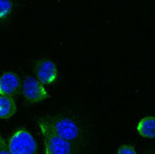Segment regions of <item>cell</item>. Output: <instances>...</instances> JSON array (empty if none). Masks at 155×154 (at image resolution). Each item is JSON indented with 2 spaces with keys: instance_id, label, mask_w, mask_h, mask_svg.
Listing matches in <instances>:
<instances>
[{
  "instance_id": "obj_1",
  "label": "cell",
  "mask_w": 155,
  "mask_h": 154,
  "mask_svg": "<svg viewBox=\"0 0 155 154\" xmlns=\"http://www.w3.org/2000/svg\"><path fill=\"white\" fill-rule=\"evenodd\" d=\"M52 131L71 143H76L83 138V128L74 118L68 115H53L44 117Z\"/></svg>"
},
{
  "instance_id": "obj_2",
  "label": "cell",
  "mask_w": 155,
  "mask_h": 154,
  "mask_svg": "<svg viewBox=\"0 0 155 154\" xmlns=\"http://www.w3.org/2000/svg\"><path fill=\"white\" fill-rule=\"evenodd\" d=\"M37 126L44 141V154H75L73 143L66 141L53 132L44 117L37 119Z\"/></svg>"
},
{
  "instance_id": "obj_3",
  "label": "cell",
  "mask_w": 155,
  "mask_h": 154,
  "mask_svg": "<svg viewBox=\"0 0 155 154\" xmlns=\"http://www.w3.org/2000/svg\"><path fill=\"white\" fill-rule=\"evenodd\" d=\"M11 154H38L37 143L31 133L25 128H18L8 138Z\"/></svg>"
},
{
  "instance_id": "obj_4",
  "label": "cell",
  "mask_w": 155,
  "mask_h": 154,
  "mask_svg": "<svg viewBox=\"0 0 155 154\" xmlns=\"http://www.w3.org/2000/svg\"><path fill=\"white\" fill-rule=\"evenodd\" d=\"M22 94L25 100L31 104H39L50 98V93L36 77L27 76L22 83Z\"/></svg>"
},
{
  "instance_id": "obj_5",
  "label": "cell",
  "mask_w": 155,
  "mask_h": 154,
  "mask_svg": "<svg viewBox=\"0 0 155 154\" xmlns=\"http://www.w3.org/2000/svg\"><path fill=\"white\" fill-rule=\"evenodd\" d=\"M33 71L35 73V77L44 85H53L59 77L57 66L49 59H41L37 61Z\"/></svg>"
},
{
  "instance_id": "obj_6",
  "label": "cell",
  "mask_w": 155,
  "mask_h": 154,
  "mask_svg": "<svg viewBox=\"0 0 155 154\" xmlns=\"http://www.w3.org/2000/svg\"><path fill=\"white\" fill-rule=\"evenodd\" d=\"M22 87L19 76L15 72L6 71L0 76V95L12 97Z\"/></svg>"
},
{
  "instance_id": "obj_7",
  "label": "cell",
  "mask_w": 155,
  "mask_h": 154,
  "mask_svg": "<svg viewBox=\"0 0 155 154\" xmlns=\"http://www.w3.org/2000/svg\"><path fill=\"white\" fill-rule=\"evenodd\" d=\"M137 132L139 134L147 138L154 139L155 138V117L147 116L141 119L136 126Z\"/></svg>"
},
{
  "instance_id": "obj_8",
  "label": "cell",
  "mask_w": 155,
  "mask_h": 154,
  "mask_svg": "<svg viewBox=\"0 0 155 154\" xmlns=\"http://www.w3.org/2000/svg\"><path fill=\"white\" fill-rule=\"evenodd\" d=\"M16 103L12 97L0 95V119H10L16 112Z\"/></svg>"
},
{
  "instance_id": "obj_9",
  "label": "cell",
  "mask_w": 155,
  "mask_h": 154,
  "mask_svg": "<svg viewBox=\"0 0 155 154\" xmlns=\"http://www.w3.org/2000/svg\"><path fill=\"white\" fill-rule=\"evenodd\" d=\"M15 12L13 0H0V27L8 24Z\"/></svg>"
},
{
  "instance_id": "obj_10",
  "label": "cell",
  "mask_w": 155,
  "mask_h": 154,
  "mask_svg": "<svg viewBox=\"0 0 155 154\" xmlns=\"http://www.w3.org/2000/svg\"><path fill=\"white\" fill-rule=\"evenodd\" d=\"M117 154H137L135 149L129 145H123L118 149Z\"/></svg>"
},
{
  "instance_id": "obj_11",
  "label": "cell",
  "mask_w": 155,
  "mask_h": 154,
  "mask_svg": "<svg viewBox=\"0 0 155 154\" xmlns=\"http://www.w3.org/2000/svg\"><path fill=\"white\" fill-rule=\"evenodd\" d=\"M0 154H11L8 148V144L3 139L1 132H0Z\"/></svg>"
},
{
  "instance_id": "obj_12",
  "label": "cell",
  "mask_w": 155,
  "mask_h": 154,
  "mask_svg": "<svg viewBox=\"0 0 155 154\" xmlns=\"http://www.w3.org/2000/svg\"><path fill=\"white\" fill-rule=\"evenodd\" d=\"M146 154H154V153H146Z\"/></svg>"
}]
</instances>
